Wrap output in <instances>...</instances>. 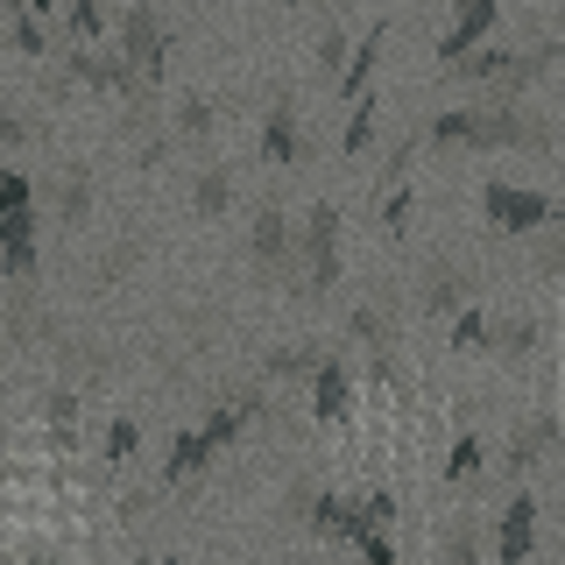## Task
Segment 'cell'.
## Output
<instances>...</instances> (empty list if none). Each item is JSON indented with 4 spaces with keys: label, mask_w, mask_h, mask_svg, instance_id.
<instances>
[{
    "label": "cell",
    "mask_w": 565,
    "mask_h": 565,
    "mask_svg": "<svg viewBox=\"0 0 565 565\" xmlns=\"http://www.w3.org/2000/svg\"><path fill=\"white\" fill-rule=\"evenodd\" d=\"M417 141H431V149H552V120L523 114L516 99H467L431 114Z\"/></svg>",
    "instance_id": "6da1fadb"
},
{
    "label": "cell",
    "mask_w": 565,
    "mask_h": 565,
    "mask_svg": "<svg viewBox=\"0 0 565 565\" xmlns=\"http://www.w3.org/2000/svg\"><path fill=\"white\" fill-rule=\"evenodd\" d=\"M558 57H565V43H558V35H544V43H523V50L481 43L473 57L446 64V78H452V85H481V99H516L523 85H537V78H544V71H552Z\"/></svg>",
    "instance_id": "7a4b0ae2"
},
{
    "label": "cell",
    "mask_w": 565,
    "mask_h": 565,
    "mask_svg": "<svg viewBox=\"0 0 565 565\" xmlns=\"http://www.w3.org/2000/svg\"><path fill=\"white\" fill-rule=\"evenodd\" d=\"M114 50H120V64H128L135 78L156 93V85H163V71H170V50H177L170 14L156 8V0H135V8L120 14V43H114Z\"/></svg>",
    "instance_id": "3957f363"
},
{
    "label": "cell",
    "mask_w": 565,
    "mask_h": 565,
    "mask_svg": "<svg viewBox=\"0 0 565 565\" xmlns=\"http://www.w3.org/2000/svg\"><path fill=\"white\" fill-rule=\"evenodd\" d=\"M494 22H502V0H452V22L438 29L431 57H438V64H459V57H473L481 43H494Z\"/></svg>",
    "instance_id": "277c9868"
},
{
    "label": "cell",
    "mask_w": 565,
    "mask_h": 565,
    "mask_svg": "<svg viewBox=\"0 0 565 565\" xmlns=\"http://www.w3.org/2000/svg\"><path fill=\"white\" fill-rule=\"evenodd\" d=\"M262 156L269 163H311V135H305V120H297V93L290 85H276L269 93V114H262Z\"/></svg>",
    "instance_id": "5b68a950"
},
{
    "label": "cell",
    "mask_w": 565,
    "mask_h": 565,
    "mask_svg": "<svg viewBox=\"0 0 565 565\" xmlns=\"http://www.w3.org/2000/svg\"><path fill=\"white\" fill-rule=\"evenodd\" d=\"M0 247H8V269H29L35 220H29V177L22 170H0Z\"/></svg>",
    "instance_id": "8992f818"
},
{
    "label": "cell",
    "mask_w": 565,
    "mask_h": 565,
    "mask_svg": "<svg viewBox=\"0 0 565 565\" xmlns=\"http://www.w3.org/2000/svg\"><path fill=\"white\" fill-rule=\"evenodd\" d=\"M481 205H488V220L494 226H552L558 220V199H544V191H516V184H488L481 191Z\"/></svg>",
    "instance_id": "52a82bcc"
},
{
    "label": "cell",
    "mask_w": 565,
    "mask_h": 565,
    "mask_svg": "<svg viewBox=\"0 0 565 565\" xmlns=\"http://www.w3.org/2000/svg\"><path fill=\"white\" fill-rule=\"evenodd\" d=\"M382 43H388V14H375V29L353 35V57H347V71H340V85H332L347 106L367 99V85H375V64H382Z\"/></svg>",
    "instance_id": "ba28073f"
},
{
    "label": "cell",
    "mask_w": 565,
    "mask_h": 565,
    "mask_svg": "<svg viewBox=\"0 0 565 565\" xmlns=\"http://www.w3.org/2000/svg\"><path fill=\"white\" fill-rule=\"evenodd\" d=\"M311 269H318V290H326V282H332V262H340V212H332V205H318L311 212Z\"/></svg>",
    "instance_id": "9c48e42d"
},
{
    "label": "cell",
    "mask_w": 565,
    "mask_h": 565,
    "mask_svg": "<svg viewBox=\"0 0 565 565\" xmlns=\"http://www.w3.org/2000/svg\"><path fill=\"white\" fill-rule=\"evenodd\" d=\"M170 128L184 135V141H205L212 128H220V99H205V93H184L170 106Z\"/></svg>",
    "instance_id": "30bf717a"
},
{
    "label": "cell",
    "mask_w": 565,
    "mask_h": 565,
    "mask_svg": "<svg viewBox=\"0 0 565 565\" xmlns=\"http://www.w3.org/2000/svg\"><path fill=\"white\" fill-rule=\"evenodd\" d=\"M375 135H382V106H375V93H367V99H353V106H347V135H340V149H347V156H367V149H375Z\"/></svg>",
    "instance_id": "8fae6325"
},
{
    "label": "cell",
    "mask_w": 565,
    "mask_h": 565,
    "mask_svg": "<svg viewBox=\"0 0 565 565\" xmlns=\"http://www.w3.org/2000/svg\"><path fill=\"white\" fill-rule=\"evenodd\" d=\"M99 29H106V8H99V0H64V43L71 50H93Z\"/></svg>",
    "instance_id": "7c38bea8"
},
{
    "label": "cell",
    "mask_w": 565,
    "mask_h": 565,
    "mask_svg": "<svg viewBox=\"0 0 565 565\" xmlns=\"http://www.w3.org/2000/svg\"><path fill=\"white\" fill-rule=\"evenodd\" d=\"M191 205H199V212H226V205H234V177H226V163H205V170H199Z\"/></svg>",
    "instance_id": "4fadbf2b"
},
{
    "label": "cell",
    "mask_w": 565,
    "mask_h": 565,
    "mask_svg": "<svg viewBox=\"0 0 565 565\" xmlns=\"http://www.w3.org/2000/svg\"><path fill=\"white\" fill-rule=\"evenodd\" d=\"M0 29H8V43H14V57H35V64H43V57H50V29H43V22H35V14H8V22H0Z\"/></svg>",
    "instance_id": "5bb4252c"
},
{
    "label": "cell",
    "mask_w": 565,
    "mask_h": 565,
    "mask_svg": "<svg viewBox=\"0 0 565 565\" xmlns=\"http://www.w3.org/2000/svg\"><path fill=\"white\" fill-rule=\"evenodd\" d=\"M255 255L262 262H282V255H290V220H282L276 205H262V220H255Z\"/></svg>",
    "instance_id": "9a60e30c"
},
{
    "label": "cell",
    "mask_w": 565,
    "mask_h": 565,
    "mask_svg": "<svg viewBox=\"0 0 565 565\" xmlns=\"http://www.w3.org/2000/svg\"><path fill=\"white\" fill-rule=\"evenodd\" d=\"M43 128H50V120L35 114V106H8V114H0V149H22V141H43Z\"/></svg>",
    "instance_id": "2e32d148"
},
{
    "label": "cell",
    "mask_w": 565,
    "mask_h": 565,
    "mask_svg": "<svg viewBox=\"0 0 565 565\" xmlns=\"http://www.w3.org/2000/svg\"><path fill=\"white\" fill-rule=\"evenodd\" d=\"M347 57H353V35H347L340 22H332L326 35H318V78H332V85H340V71H347Z\"/></svg>",
    "instance_id": "e0dca14e"
},
{
    "label": "cell",
    "mask_w": 565,
    "mask_h": 565,
    "mask_svg": "<svg viewBox=\"0 0 565 565\" xmlns=\"http://www.w3.org/2000/svg\"><path fill=\"white\" fill-rule=\"evenodd\" d=\"M57 199H64V212H71V220H78V212L93 205V184H85V170H78V163H71V177H64V191H57Z\"/></svg>",
    "instance_id": "ac0fdd59"
},
{
    "label": "cell",
    "mask_w": 565,
    "mask_h": 565,
    "mask_svg": "<svg viewBox=\"0 0 565 565\" xmlns=\"http://www.w3.org/2000/svg\"><path fill=\"white\" fill-rule=\"evenodd\" d=\"M411 191H388V205H382V220H388V234H403V220H411Z\"/></svg>",
    "instance_id": "d6986e66"
},
{
    "label": "cell",
    "mask_w": 565,
    "mask_h": 565,
    "mask_svg": "<svg viewBox=\"0 0 565 565\" xmlns=\"http://www.w3.org/2000/svg\"><path fill=\"white\" fill-rule=\"evenodd\" d=\"M537 262H544V269H565V234L544 241V247H537Z\"/></svg>",
    "instance_id": "ffe728a7"
},
{
    "label": "cell",
    "mask_w": 565,
    "mask_h": 565,
    "mask_svg": "<svg viewBox=\"0 0 565 565\" xmlns=\"http://www.w3.org/2000/svg\"><path fill=\"white\" fill-rule=\"evenodd\" d=\"M347 8H361V0H332V14H347Z\"/></svg>",
    "instance_id": "44dd1931"
},
{
    "label": "cell",
    "mask_w": 565,
    "mask_h": 565,
    "mask_svg": "<svg viewBox=\"0 0 565 565\" xmlns=\"http://www.w3.org/2000/svg\"><path fill=\"white\" fill-rule=\"evenodd\" d=\"M276 8H305V0H276Z\"/></svg>",
    "instance_id": "7402d4cb"
},
{
    "label": "cell",
    "mask_w": 565,
    "mask_h": 565,
    "mask_svg": "<svg viewBox=\"0 0 565 565\" xmlns=\"http://www.w3.org/2000/svg\"><path fill=\"white\" fill-rule=\"evenodd\" d=\"M326 8H332V0H326Z\"/></svg>",
    "instance_id": "603a6c76"
}]
</instances>
